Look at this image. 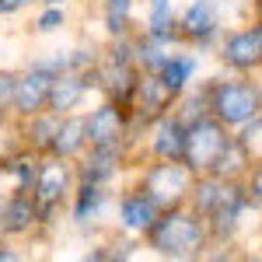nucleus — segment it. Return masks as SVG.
I'll use <instances>...</instances> for the list:
<instances>
[{
	"mask_svg": "<svg viewBox=\"0 0 262 262\" xmlns=\"http://www.w3.org/2000/svg\"><path fill=\"white\" fill-rule=\"evenodd\" d=\"M206 221L196 210H182V206H168L158 213V221L147 227V245L164 255V259H196L206 248Z\"/></svg>",
	"mask_w": 262,
	"mask_h": 262,
	"instance_id": "obj_1",
	"label": "nucleus"
},
{
	"mask_svg": "<svg viewBox=\"0 0 262 262\" xmlns=\"http://www.w3.org/2000/svg\"><path fill=\"white\" fill-rule=\"evenodd\" d=\"M206 101H210L213 119H221L227 129H238L262 112V88L248 81H210Z\"/></svg>",
	"mask_w": 262,
	"mask_h": 262,
	"instance_id": "obj_2",
	"label": "nucleus"
},
{
	"mask_svg": "<svg viewBox=\"0 0 262 262\" xmlns=\"http://www.w3.org/2000/svg\"><path fill=\"white\" fill-rule=\"evenodd\" d=\"M227 140H231V137H227V126H224L221 119H213L210 112L200 116L196 122H189V126H185V154H182L185 168H189L192 175H206Z\"/></svg>",
	"mask_w": 262,
	"mask_h": 262,
	"instance_id": "obj_3",
	"label": "nucleus"
},
{
	"mask_svg": "<svg viewBox=\"0 0 262 262\" xmlns=\"http://www.w3.org/2000/svg\"><path fill=\"white\" fill-rule=\"evenodd\" d=\"M74 192V168H70V158H56L49 154L46 161H39V175H35V185H32V200H35V210H39V221H49L56 213L67 196Z\"/></svg>",
	"mask_w": 262,
	"mask_h": 262,
	"instance_id": "obj_4",
	"label": "nucleus"
},
{
	"mask_svg": "<svg viewBox=\"0 0 262 262\" xmlns=\"http://www.w3.org/2000/svg\"><path fill=\"white\" fill-rule=\"evenodd\" d=\"M192 179H196V175L185 168V161H161V158H158V164H150V168L143 171L140 189L158 203L161 210H168V206H182V203H185L189 189H192Z\"/></svg>",
	"mask_w": 262,
	"mask_h": 262,
	"instance_id": "obj_5",
	"label": "nucleus"
},
{
	"mask_svg": "<svg viewBox=\"0 0 262 262\" xmlns=\"http://www.w3.org/2000/svg\"><path fill=\"white\" fill-rule=\"evenodd\" d=\"M126 126H129V108H122L116 101H101L95 112L84 116V137L88 147H112L126 140Z\"/></svg>",
	"mask_w": 262,
	"mask_h": 262,
	"instance_id": "obj_6",
	"label": "nucleus"
},
{
	"mask_svg": "<svg viewBox=\"0 0 262 262\" xmlns=\"http://www.w3.org/2000/svg\"><path fill=\"white\" fill-rule=\"evenodd\" d=\"M171 105H175V95L168 91V84H164L158 74H147V70H143L140 77H137L133 101H129L133 119L137 122H154V119H161Z\"/></svg>",
	"mask_w": 262,
	"mask_h": 262,
	"instance_id": "obj_7",
	"label": "nucleus"
},
{
	"mask_svg": "<svg viewBox=\"0 0 262 262\" xmlns=\"http://www.w3.org/2000/svg\"><path fill=\"white\" fill-rule=\"evenodd\" d=\"M221 32V7L217 0H192L185 7V14L179 18V35L189 39L192 46H210Z\"/></svg>",
	"mask_w": 262,
	"mask_h": 262,
	"instance_id": "obj_8",
	"label": "nucleus"
},
{
	"mask_svg": "<svg viewBox=\"0 0 262 262\" xmlns=\"http://www.w3.org/2000/svg\"><path fill=\"white\" fill-rule=\"evenodd\" d=\"M53 77L56 74H49V70H42V67H28L25 74H18V84H14V101H11V108L18 112V116H35L46 108V101H49V88H53Z\"/></svg>",
	"mask_w": 262,
	"mask_h": 262,
	"instance_id": "obj_9",
	"label": "nucleus"
},
{
	"mask_svg": "<svg viewBox=\"0 0 262 262\" xmlns=\"http://www.w3.org/2000/svg\"><path fill=\"white\" fill-rule=\"evenodd\" d=\"M88 91H91L88 74H81V70H63V74L53 77V88H49V101H46V108H49V112H56V116H67V112L81 108V101L88 98Z\"/></svg>",
	"mask_w": 262,
	"mask_h": 262,
	"instance_id": "obj_10",
	"label": "nucleus"
},
{
	"mask_svg": "<svg viewBox=\"0 0 262 262\" xmlns=\"http://www.w3.org/2000/svg\"><path fill=\"white\" fill-rule=\"evenodd\" d=\"M221 56L231 70H255V67H262V39H259V32H255V25L227 35Z\"/></svg>",
	"mask_w": 262,
	"mask_h": 262,
	"instance_id": "obj_11",
	"label": "nucleus"
},
{
	"mask_svg": "<svg viewBox=\"0 0 262 262\" xmlns=\"http://www.w3.org/2000/svg\"><path fill=\"white\" fill-rule=\"evenodd\" d=\"M158 213H161V206L143 189H133L119 200V227L129 234H147V227L158 221Z\"/></svg>",
	"mask_w": 262,
	"mask_h": 262,
	"instance_id": "obj_12",
	"label": "nucleus"
},
{
	"mask_svg": "<svg viewBox=\"0 0 262 262\" xmlns=\"http://www.w3.org/2000/svg\"><path fill=\"white\" fill-rule=\"evenodd\" d=\"M122 164V143L112 147H91V154L77 164V182H95V185H108L119 175Z\"/></svg>",
	"mask_w": 262,
	"mask_h": 262,
	"instance_id": "obj_13",
	"label": "nucleus"
},
{
	"mask_svg": "<svg viewBox=\"0 0 262 262\" xmlns=\"http://www.w3.org/2000/svg\"><path fill=\"white\" fill-rule=\"evenodd\" d=\"M150 154L161 158V161H182L185 154V122L179 116H168L154 119V137H150Z\"/></svg>",
	"mask_w": 262,
	"mask_h": 262,
	"instance_id": "obj_14",
	"label": "nucleus"
},
{
	"mask_svg": "<svg viewBox=\"0 0 262 262\" xmlns=\"http://www.w3.org/2000/svg\"><path fill=\"white\" fill-rule=\"evenodd\" d=\"M35 221H39V210H35L32 192L14 189V196L0 206V234H25L35 227Z\"/></svg>",
	"mask_w": 262,
	"mask_h": 262,
	"instance_id": "obj_15",
	"label": "nucleus"
},
{
	"mask_svg": "<svg viewBox=\"0 0 262 262\" xmlns=\"http://www.w3.org/2000/svg\"><path fill=\"white\" fill-rule=\"evenodd\" d=\"M108 206V189L105 185H95V182H77L74 189V210L70 217L77 227H88V224H98L101 213Z\"/></svg>",
	"mask_w": 262,
	"mask_h": 262,
	"instance_id": "obj_16",
	"label": "nucleus"
},
{
	"mask_svg": "<svg viewBox=\"0 0 262 262\" xmlns=\"http://www.w3.org/2000/svg\"><path fill=\"white\" fill-rule=\"evenodd\" d=\"M84 147H88V137H84V116H74V112L60 116V126H56V133H53V140H49V154L70 158V161H74Z\"/></svg>",
	"mask_w": 262,
	"mask_h": 262,
	"instance_id": "obj_17",
	"label": "nucleus"
},
{
	"mask_svg": "<svg viewBox=\"0 0 262 262\" xmlns=\"http://www.w3.org/2000/svg\"><path fill=\"white\" fill-rule=\"evenodd\" d=\"M147 39L179 46V25H175V4L171 0H147Z\"/></svg>",
	"mask_w": 262,
	"mask_h": 262,
	"instance_id": "obj_18",
	"label": "nucleus"
},
{
	"mask_svg": "<svg viewBox=\"0 0 262 262\" xmlns=\"http://www.w3.org/2000/svg\"><path fill=\"white\" fill-rule=\"evenodd\" d=\"M196 67H200V60H196V56H189V53H168V60L161 63L158 77H161V81L168 84V91L179 98L185 88H192Z\"/></svg>",
	"mask_w": 262,
	"mask_h": 262,
	"instance_id": "obj_19",
	"label": "nucleus"
},
{
	"mask_svg": "<svg viewBox=\"0 0 262 262\" xmlns=\"http://www.w3.org/2000/svg\"><path fill=\"white\" fill-rule=\"evenodd\" d=\"M248 164H252V158H248V140L231 137V140L224 143V150L217 154V161H213V168H210L206 175H217V179H238Z\"/></svg>",
	"mask_w": 262,
	"mask_h": 262,
	"instance_id": "obj_20",
	"label": "nucleus"
},
{
	"mask_svg": "<svg viewBox=\"0 0 262 262\" xmlns=\"http://www.w3.org/2000/svg\"><path fill=\"white\" fill-rule=\"evenodd\" d=\"M0 175H14V189L18 192H32L35 185V175H39V150H21V154H11L0 164Z\"/></svg>",
	"mask_w": 262,
	"mask_h": 262,
	"instance_id": "obj_21",
	"label": "nucleus"
},
{
	"mask_svg": "<svg viewBox=\"0 0 262 262\" xmlns=\"http://www.w3.org/2000/svg\"><path fill=\"white\" fill-rule=\"evenodd\" d=\"M28 129H25V143L32 147V150H49V140H53V133H56V126H60V116L56 112H49V108H42L35 116H28Z\"/></svg>",
	"mask_w": 262,
	"mask_h": 262,
	"instance_id": "obj_22",
	"label": "nucleus"
},
{
	"mask_svg": "<svg viewBox=\"0 0 262 262\" xmlns=\"http://www.w3.org/2000/svg\"><path fill=\"white\" fill-rule=\"evenodd\" d=\"M133 7H137V0H105V4H101V21H105V32H108L112 39L129 35Z\"/></svg>",
	"mask_w": 262,
	"mask_h": 262,
	"instance_id": "obj_23",
	"label": "nucleus"
},
{
	"mask_svg": "<svg viewBox=\"0 0 262 262\" xmlns=\"http://www.w3.org/2000/svg\"><path fill=\"white\" fill-rule=\"evenodd\" d=\"M168 53H171V46H164V42H154V39H137L133 42V63L147 70V74H158L161 70V63L168 60Z\"/></svg>",
	"mask_w": 262,
	"mask_h": 262,
	"instance_id": "obj_24",
	"label": "nucleus"
},
{
	"mask_svg": "<svg viewBox=\"0 0 262 262\" xmlns=\"http://www.w3.org/2000/svg\"><path fill=\"white\" fill-rule=\"evenodd\" d=\"M63 25H67V11H63L60 4H49V7L39 14V21H35V32L49 35V32H60Z\"/></svg>",
	"mask_w": 262,
	"mask_h": 262,
	"instance_id": "obj_25",
	"label": "nucleus"
},
{
	"mask_svg": "<svg viewBox=\"0 0 262 262\" xmlns=\"http://www.w3.org/2000/svg\"><path fill=\"white\" fill-rule=\"evenodd\" d=\"M245 196L252 206H262V164H255L252 171H248V189H245Z\"/></svg>",
	"mask_w": 262,
	"mask_h": 262,
	"instance_id": "obj_26",
	"label": "nucleus"
},
{
	"mask_svg": "<svg viewBox=\"0 0 262 262\" xmlns=\"http://www.w3.org/2000/svg\"><path fill=\"white\" fill-rule=\"evenodd\" d=\"M14 84H18V74L0 70V108H11V101H14Z\"/></svg>",
	"mask_w": 262,
	"mask_h": 262,
	"instance_id": "obj_27",
	"label": "nucleus"
},
{
	"mask_svg": "<svg viewBox=\"0 0 262 262\" xmlns=\"http://www.w3.org/2000/svg\"><path fill=\"white\" fill-rule=\"evenodd\" d=\"M35 0H0V14H21L25 7H32Z\"/></svg>",
	"mask_w": 262,
	"mask_h": 262,
	"instance_id": "obj_28",
	"label": "nucleus"
},
{
	"mask_svg": "<svg viewBox=\"0 0 262 262\" xmlns=\"http://www.w3.org/2000/svg\"><path fill=\"white\" fill-rule=\"evenodd\" d=\"M18 259V252H11V248H0V262H14Z\"/></svg>",
	"mask_w": 262,
	"mask_h": 262,
	"instance_id": "obj_29",
	"label": "nucleus"
},
{
	"mask_svg": "<svg viewBox=\"0 0 262 262\" xmlns=\"http://www.w3.org/2000/svg\"><path fill=\"white\" fill-rule=\"evenodd\" d=\"M4 122H7V108H0V129H4Z\"/></svg>",
	"mask_w": 262,
	"mask_h": 262,
	"instance_id": "obj_30",
	"label": "nucleus"
},
{
	"mask_svg": "<svg viewBox=\"0 0 262 262\" xmlns=\"http://www.w3.org/2000/svg\"><path fill=\"white\" fill-rule=\"evenodd\" d=\"M42 4H63V0H42Z\"/></svg>",
	"mask_w": 262,
	"mask_h": 262,
	"instance_id": "obj_31",
	"label": "nucleus"
},
{
	"mask_svg": "<svg viewBox=\"0 0 262 262\" xmlns=\"http://www.w3.org/2000/svg\"><path fill=\"white\" fill-rule=\"evenodd\" d=\"M224 4H242V0H224Z\"/></svg>",
	"mask_w": 262,
	"mask_h": 262,
	"instance_id": "obj_32",
	"label": "nucleus"
},
{
	"mask_svg": "<svg viewBox=\"0 0 262 262\" xmlns=\"http://www.w3.org/2000/svg\"><path fill=\"white\" fill-rule=\"evenodd\" d=\"M259 4H262V0H259Z\"/></svg>",
	"mask_w": 262,
	"mask_h": 262,
	"instance_id": "obj_33",
	"label": "nucleus"
}]
</instances>
